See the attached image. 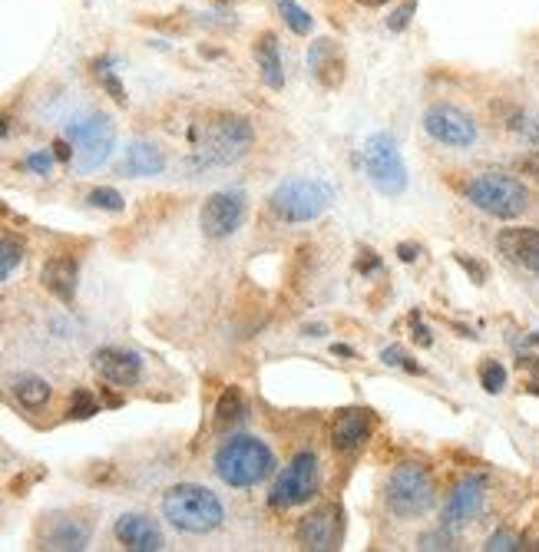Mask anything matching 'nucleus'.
<instances>
[{"instance_id": "nucleus-23", "label": "nucleus", "mask_w": 539, "mask_h": 552, "mask_svg": "<svg viewBox=\"0 0 539 552\" xmlns=\"http://www.w3.org/2000/svg\"><path fill=\"white\" fill-rule=\"evenodd\" d=\"M245 414H249L245 394L239 391V387H225L219 404H215V430H219V434H229V430L245 424Z\"/></svg>"}, {"instance_id": "nucleus-9", "label": "nucleus", "mask_w": 539, "mask_h": 552, "mask_svg": "<svg viewBox=\"0 0 539 552\" xmlns=\"http://www.w3.org/2000/svg\"><path fill=\"white\" fill-rule=\"evenodd\" d=\"M67 139L73 143V149H77V169L93 172L110 159V149L116 143V126L110 116L90 113L83 119H73L67 126Z\"/></svg>"}, {"instance_id": "nucleus-12", "label": "nucleus", "mask_w": 539, "mask_h": 552, "mask_svg": "<svg viewBox=\"0 0 539 552\" xmlns=\"http://www.w3.org/2000/svg\"><path fill=\"white\" fill-rule=\"evenodd\" d=\"M245 219V196L239 189H222L206 199L199 215V225L206 238H229Z\"/></svg>"}, {"instance_id": "nucleus-40", "label": "nucleus", "mask_w": 539, "mask_h": 552, "mask_svg": "<svg viewBox=\"0 0 539 552\" xmlns=\"http://www.w3.org/2000/svg\"><path fill=\"white\" fill-rule=\"evenodd\" d=\"M73 153H77V149H73L70 139H57V143H53V156H57L60 162H70Z\"/></svg>"}, {"instance_id": "nucleus-18", "label": "nucleus", "mask_w": 539, "mask_h": 552, "mask_svg": "<svg viewBox=\"0 0 539 552\" xmlns=\"http://www.w3.org/2000/svg\"><path fill=\"white\" fill-rule=\"evenodd\" d=\"M308 70H311V77H315L325 90H338V86L344 83V53L341 47L334 43L331 37H321L311 43V50H308Z\"/></svg>"}, {"instance_id": "nucleus-8", "label": "nucleus", "mask_w": 539, "mask_h": 552, "mask_svg": "<svg viewBox=\"0 0 539 552\" xmlns=\"http://www.w3.org/2000/svg\"><path fill=\"white\" fill-rule=\"evenodd\" d=\"M321 490V467L311 450H301L288 460V467L278 473V480L268 493L272 510H291V506L311 503V496Z\"/></svg>"}, {"instance_id": "nucleus-35", "label": "nucleus", "mask_w": 539, "mask_h": 552, "mask_svg": "<svg viewBox=\"0 0 539 552\" xmlns=\"http://www.w3.org/2000/svg\"><path fill=\"white\" fill-rule=\"evenodd\" d=\"M53 153H47V149H37V153H30L27 159H24V169H30V172H37V176H50V169H53Z\"/></svg>"}, {"instance_id": "nucleus-6", "label": "nucleus", "mask_w": 539, "mask_h": 552, "mask_svg": "<svg viewBox=\"0 0 539 552\" xmlns=\"http://www.w3.org/2000/svg\"><path fill=\"white\" fill-rule=\"evenodd\" d=\"M467 199L480 212L493 215V219H516V215H523L526 202H530L523 182H516L513 176H500V172H483V176L470 179Z\"/></svg>"}, {"instance_id": "nucleus-42", "label": "nucleus", "mask_w": 539, "mask_h": 552, "mask_svg": "<svg viewBox=\"0 0 539 552\" xmlns=\"http://www.w3.org/2000/svg\"><path fill=\"white\" fill-rule=\"evenodd\" d=\"M364 7H384V4H394V0H358Z\"/></svg>"}, {"instance_id": "nucleus-22", "label": "nucleus", "mask_w": 539, "mask_h": 552, "mask_svg": "<svg viewBox=\"0 0 539 552\" xmlns=\"http://www.w3.org/2000/svg\"><path fill=\"white\" fill-rule=\"evenodd\" d=\"M126 176H136V179H146V176H159V172L166 169V156H163V149L153 146V143H133L126 149V159H123V166H120Z\"/></svg>"}, {"instance_id": "nucleus-41", "label": "nucleus", "mask_w": 539, "mask_h": 552, "mask_svg": "<svg viewBox=\"0 0 539 552\" xmlns=\"http://www.w3.org/2000/svg\"><path fill=\"white\" fill-rule=\"evenodd\" d=\"M414 338H417L420 344H424V348H430V344H434V338H430V331H427L417 318H414Z\"/></svg>"}, {"instance_id": "nucleus-39", "label": "nucleus", "mask_w": 539, "mask_h": 552, "mask_svg": "<svg viewBox=\"0 0 539 552\" xmlns=\"http://www.w3.org/2000/svg\"><path fill=\"white\" fill-rule=\"evenodd\" d=\"M397 258H401V262H407V265L417 262V258H420V245H414V242H401V245H397Z\"/></svg>"}, {"instance_id": "nucleus-15", "label": "nucleus", "mask_w": 539, "mask_h": 552, "mask_svg": "<svg viewBox=\"0 0 539 552\" xmlns=\"http://www.w3.org/2000/svg\"><path fill=\"white\" fill-rule=\"evenodd\" d=\"M93 367L113 387H136L143 381V361L126 348H100L93 354Z\"/></svg>"}, {"instance_id": "nucleus-11", "label": "nucleus", "mask_w": 539, "mask_h": 552, "mask_svg": "<svg viewBox=\"0 0 539 552\" xmlns=\"http://www.w3.org/2000/svg\"><path fill=\"white\" fill-rule=\"evenodd\" d=\"M298 543L311 552H331L341 546L344 536V510L338 503H325L318 510H311L295 529Z\"/></svg>"}, {"instance_id": "nucleus-30", "label": "nucleus", "mask_w": 539, "mask_h": 552, "mask_svg": "<svg viewBox=\"0 0 539 552\" xmlns=\"http://www.w3.org/2000/svg\"><path fill=\"white\" fill-rule=\"evenodd\" d=\"M86 202H90L93 209H103V212H123V205H126V199L116 189H110V186L93 189L90 196H86Z\"/></svg>"}, {"instance_id": "nucleus-29", "label": "nucleus", "mask_w": 539, "mask_h": 552, "mask_svg": "<svg viewBox=\"0 0 539 552\" xmlns=\"http://www.w3.org/2000/svg\"><path fill=\"white\" fill-rule=\"evenodd\" d=\"M480 384L487 394H500L506 387V367L500 361H483L480 364Z\"/></svg>"}, {"instance_id": "nucleus-1", "label": "nucleus", "mask_w": 539, "mask_h": 552, "mask_svg": "<svg viewBox=\"0 0 539 552\" xmlns=\"http://www.w3.org/2000/svg\"><path fill=\"white\" fill-rule=\"evenodd\" d=\"M215 476L225 486H235V490H249V486L265 483L268 476L275 473V453L265 440L258 437H232L225 440L219 450H215L212 460Z\"/></svg>"}, {"instance_id": "nucleus-34", "label": "nucleus", "mask_w": 539, "mask_h": 552, "mask_svg": "<svg viewBox=\"0 0 539 552\" xmlns=\"http://www.w3.org/2000/svg\"><path fill=\"white\" fill-rule=\"evenodd\" d=\"M483 549H490V552H513V549H526V546H523L520 536L503 533V529H500V533H493V536L487 539V546H483Z\"/></svg>"}, {"instance_id": "nucleus-37", "label": "nucleus", "mask_w": 539, "mask_h": 552, "mask_svg": "<svg viewBox=\"0 0 539 552\" xmlns=\"http://www.w3.org/2000/svg\"><path fill=\"white\" fill-rule=\"evenodd\" d=\"M354 268H358L361 275H374V272H381V258H377V252H371V248H364Z\"/></svg>"}, {"instance_id": "nucleus-32", "label": "nucleus", "mask_w": 539, "mask_h": 552, "mask_svg": "<svg viewBox=\"0 0 539 552\" xmlns=\"http://www.w3.org/2000/svg\"><path fill=\"white\" fill-rule=\"evenodd\" d=\"M417 4L420 0H401L394 10H391V17H387V30H394V34H401V30L411 27V20L417 14Z\"/></svg>"}, {"instance_id": "nucleus-27", "label": "nucleus", "mask_w": 539, "mask_h": 552, "mask_svg": "<svg viewBox=\"0 0 539 552\" xmlns=\"http://www.w3.org/2000/svg\"><path fill=\"white\" fill-rule=\"evenodd\" d=\"M24 262V245L17 242V238H10V235H4L0 238V278H10L14 275V268Z\"/></svg>"}, {"instance_id": "nucleus-16", "label": "nucleus", "mask_w": 539, "mask_h": 552, "mask_svg": "<svg viewBox=\"0 0 539 552\" xmlns=\"http://www.w3.org/2000/svg\"><path fill=\"white\" fill-rule=\"evenodd\" d=\"M374 434V417L371 410H361V407H348L334 417V427H331V443L338 453H358L364 443L371 440Z\"/></svg>"}, {"instance_id": "nucleus-13", "label": "nucleus", "mask_w": 539, "mask_h": 552, "mask_svg": "<svg viewBox=\"0 0 539 552\" xmlns=\"http://www.w3.org/2000/svg\"><path fill=\"white\" fill-rule=\"evenodd\" d=\"M483 493H487V476L483 473H470L454 486V493L447 496L444 503V526L447 529H463L470 519H477L480 506H483Z\"/></svg>"}, {"instance_id": "nucleus-36", "label": "nucleus", "mask_w": 539, "mask_h": 552, "mask_svg": "<svg viewBox=\"0 0 539 552\" xmlns=\"http://www.w3.org/2000/svg\"><path fill=\"white\" fill-rule=\"evenodd\" d=\"M454 258H457V265L463 268V272L470 275L473 285H487V268H483L477 258H470V255H463V252H457Z\"/></svg>"}, {"instance_id": "nucleus-44", "label": "nucleus", "mask_w": 539, "mask_h": 552, "mask_svg": "<svg viewBox=\"0 0 539 552\" xmlns=\"http://www.w3.org/2000/svg\"><path fill=\"white\" fill-rule=\"evenodd\" d=\"M308 334H311V338H321V331H325V328H321V324H311V328H305Z\"/></svg>"}, {"instance_id": "nucleus-38", "label": "nucleus", "mask_w": 539, "mask_h": 552, "mask_svg": "<svg viewBox=\"0 0 539 552\" xmlns=\"http://www.w3.org/2000/svg\"><path fill=\"white\" fill-rule=\"evenodd\" d=\"M520 169L526 172V176H533V179H539V146L533 149L530 156H523L520 159Z\"/></svg>"}, {"instance_id": "nucleus-31", "label": "nucleus", "mask_w": 539, "mask_h": 552, "mask_svg": "<svg viewBox=\"0 0 539 552\" xmlns=\"http://www.w3.org/2000/svg\"><path fill=\"white\" fill-rule=\"evenodd\" d=\"M381 361H384L387 367H401V371H407V374H424V367H420L404 348H397V344H391V348L381 351Z\"/></svg>"}, {"instance_id": "nucleus-2", "label": "nucleus", "mask_w": 539, "mask_h": 552, "mask_svg": "<svg viewBox=\"0 0 539 552\" xmlns=\"http://www.w3.org/2000/svg\"><path fill=\"white\" fill-rule=\"evenodd\" d=\"M163 516L172 526L189 536H206L215 533L225 519V506L212 490L199 483H179L169 486L163 496Z\"/></svg>"}, {"instance_id": "nucleus-25", "label": "nucleus", "mask_w": 539, "mask_h": 552, "mask_svg": "<svg viewBox=\"0 0 539 552\" xmlns=\"http://www.w3.org/2000/svg\"><path fill=\"white\" fill-rule=\"evenodd\" d=\"M275 7H278V17L285 20V27L291 30V34H298V37H308L311 34V27H315V17H311L308 10L298 4V0H275Z\"/></svg>"}, {"instance_id": "nucleus-20", "label": "nucleus", "mask_w": 539, "mask_h": 552, "mask_svg": "<svg viewBox=\"0 0 539 552\" xmlns=\"http://www.w3.org/2000/svg\"><path fill=\"white\" fill-rule=\"evenodd\" d=\"M77 275H80L77 258L73 255H53L50 262L43 265L40 281L53 298L63 301V305H70V301L77 298Z\"/></svg>"}, {"instance_id": "nucleus-21", "label": "nucleus", "mask_w": 539, "mask_h": 552, "mask_svg": "<svg viewBox=\"0 0 539 552\" xmlns=\"http://www.w3.org/2000/svg\"><path fill=\"white\" fill-rule=\"evenodd\" d=\"M255 60H258V73H262L268 90H285V63H282V53H278V37L272 30L258 34Z\"/></svg>"}, {"instance_id": "nucleus-10", "label": "nucleus", "mask_w": 539, "mask_h": 552, "mask_svg": "<svg viewBox=\"0 0 539 552\" xmlns=\"http://www.w3.org/2000/svg\"><path fill=\"white\" fill-rule=\"evenodd\" d=\"M424 133L440 146H454V149H470L477 143V123L450 103H434L424 113Z\"/></svg>"}, {"instance_id": "nucleus-17", "label": "nucleus", "mask_w": 539, "mask_h": 552, "mask_svg": "<svg viewBox=\"0 0 539 552\" xmlns=\"http://www.w3.org/2000/svg\"><path fill=\"white\" fill-rule=\"evenodd\" d=\"M113 533L126 549H133V552H159L166 546L163 543V529H159L153 519L143 516V513H123L120 519H116Z\"/></svg>"}, {"instance_id": "nucleus-26", "label": "nucleus", "mask_w": 539, "mask_h": 552, "mask_svg": "<svg viewBox=\"0 0 539 552\" xmlns=\"http://www.w3.org/2000/svg\"><path fill=\"white\" fill-rule=\"evenodd\" d=\"M93 77L100 80V86H103V90H106V96H110L113 103L126 106V90H123L120 77H116V70H113V60H110V57H100V60H93Z\"/></svg>"}, {"instance_id": "nucleus-3", "label": "nucleus", "mask_w": 539, "mask_h": 552, "mask_svg": "<svg viewBox=\"0 0 539 552\" xmlns=\"http://www.w3.org/2000/svg\"><path fill=\"white\" fill-rule=\"evenodd\" d=\"M202 133L206 136H202V143L196 146L202 166H229V162L249 153V146L255 139V129L249 119L229 116V113H219V116H212L209 123H202Z\"/></svg>"}, {"instance_id": "nucleus-24", "label": "nucleus", "mask_w": 539, "mask_h": 552, "mask_svg": "<svg viewBox=\"0 0 539 552\" xmlns=\"http://www.w3.org/2000/svg\"><path fill=\"white\" fill-rule=\"evenodd\" d=\"M10 394H14V400H17L20 407L40 410V407L50 404L53 387L43 381V377H37V374H20V377H14V381H10Z\"/></svg>"}, {"instance_id": "nucleus-4", "label": "nucleus", "mask_w": 539, "mask_h": 552, "mask_svg": "<svg viewBox=\"0 0 539 552\" xmlns=\"http://www.w3.org/2000/svg\"><path fill=\"white\" fill-rule=\"evenodd\" d=\"M437 500V486L434 476H430L420 463H401L391 473V483H387V510L397 519H417L434 510Z\"/></svg>"}, {"instance_id": "nucleus-43", "label": "nucleus", "mask_w": 539, "mask_h": 552, "mask_svg": "<svg viewBox=\"0 0 539 552\" xmlns=\"http://www.w3.org/2000/svg\"><path fill=\"white\" fill-rule=\"evenodd\" d=\"M334 354H344V357H354L351 348H344V344H334Z\"/></svg>"}, {"instance_id": "nucleus-5", "label": "nucleus", "mask_w": 539, "mask_h": 552, "mask_svg": "<svg viewBox=\"0 0 539 552\" xmlns=\"http://www.w3.org/2000/svg\"><path fill=\"white\" fill-rule=\"evenodd\" d=\"M331 199L334 192L321 179H288L268 196V209H272L275 219L298 225V222L318 219L331 205Z\"/></svg>"}, {"instance_id": "nucleus-33", "label": "nucleus", "mask_w": 539, "mask_h": 552, "mask_svg": "<svg viewBox=\"0 0 539 552\" xmlns=\"http://www.w3.org/2000/svg\"><path fill=\"white\" fill-rule=\"evenodd\" d=\"M417 549H454V529L440 526L434 533H424L417 539Z\"/></svg>"}, {"instance_id": "nucleus-14", "label": "nucleus", "mask_w": 539, "mask_h": 552, "mask_svg": "<svg viewBox=\"0 0 539 552\" xmlns=\"http://www.w3.org/2000/svg\"><path fill=\"white\" fill-rule=\"evenodd\" d=\"M93 526L73 513H50L40 523V543L47 549H86Z\"/></svg>"}, {"instance_id": "nucleus-7", "label": "nucleus", "mask_w": 539, "mask_h": 552, "mask_svg": "<svg viewBox=\"0 0 539 552\" xmlns=\"http://www.w3.org/2000/svg\"><path fill=\"white\" fill-rule=\"evenodd\" d=\"M364 172H368L371 186L387 199H397L407 192L404 156L387 133H374L364 139Z\"/></svg>"}, {"instance_id": "nucleus-28", "label": "nucleus", "mask_w": 539, "mask_h": 552, "mask_svg": "<svg viewBox=\"0 0 539 552\" xmlns=\"http://www.w3.org/2000/svg\"><path fill=\"white\" fill-rule=\"evenodd\" d=\"M93 414H100V400L86 391V387L73 391V397H70V417L73 420H90Z\"/></svg>"}, {"instance_id": "nucleus-19", "label": "nucleus", "mask_w": 539, "mask_h": 552, "mask_svg": "<svg viewBox=\"0 0 539 552\" xmlns=\"http://www.w3.org/2000/svg\"><path fill=\"white\" fill-rule=\"evenodd\" d=\"M500 255L539 278V229H503L497 235Z\"/></svg>"}]
</instances>
